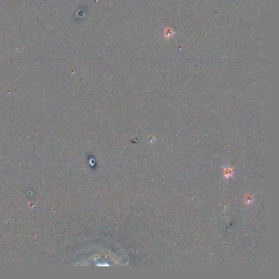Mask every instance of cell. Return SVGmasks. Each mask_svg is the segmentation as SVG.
<instances>
[{
	"mask_svg": "<svg viewBox=\"0 0 279 279\" xmlns=\"http://www.w3.org/2000/svg\"><path fill=\"white\" fill-rule=\"evenodd\" d=\"M232 174H233V171L231 168H225V175L226 176V178H229V177L232 176Z\"/></svg>",
	"mask_w": 279,
	"mask_h": 279,
	"instance_id": "cell-1",
	"label": "cell"
}]
</instances>
